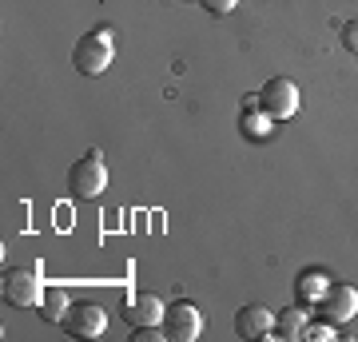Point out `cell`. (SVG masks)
<instances>
[{
  "mask_svg": "<svg viewBox=\"0 0 358 342\" xmlns=\"http://www.w3.org/2000/svg\"><path fill=\"white\" fill-rule=\"evenodd\" d=\"M60 327L72 334V339H100L108 330V311L100 303H72L68 315L60 318Z\"/></svg>",
  "mask_w": 358,
  "mask_h": 342,
  "instance_id": "cell-5",
  "label": "cell"
},
{
  "mask_svg": "<svg viewBox=\"0 0 358 342\" xmlns=\"http://www.w3.org/2000/svg\"><path fill=\"white\" fill-rule=\"evenodd\" d=\"M167 339L164 322H155V327H131V342H159Z\"/></svg>",
  "mask_w": 358,
  "mask_h": 342,
  "instance_id": "cell-13",
  "label": "cell"
},
{
  "mask_svg": "<svg viewBox=\"0 0 358 342\" xmlns=\"http://www.w3.org/2000/svg\"><path fill=\"white\" fill-rule=\"evenodd\" d=\"M112 28L100 24L92 28L88 36L76 40V48H72V64H76L80 76H103L108 72V64H112Z\"/></svg>",
  "mask_w": 358,
  "mask_h": 342,
  "instance_id": "cell-1",
  "label": "cell"
},
{
  "mask_svg": "<svg viewBox=\"0 0 358 342\" xmlns=\"http://www.w3.org/2000/svg\"><path fill=\"white\" fill-rule=\"evenodd\" d=\"M0 287H4V303H13V306H36L40 299H44L40 279L32 271H24V266H8L4 279H0Z\"/></svg>",
  "mask_w": 358,
  "mask_h": 342,
  "instance_id": "cell-6",
  "label": "cell"
},
{
  "mask_svg": "<svg viewBox=\"0 0 358 342\" xmlns=\"http://www.w3.org/2000/svg\"><path fill=\"white\" fill-rule=\"evenodd\" d=\"M103 187H108V164H103L100 148H92L84 159L72 164V171H68V191H72L76 199H96Z\"/></svg>",
  "mask_w": 358,
  "mask_h": 342,
  "instance_id": "cell-2",
  "label": "cell"
},
{
  "mask_svg": "<svg viewBox=\"0 0 358 342\" xmlns=\"http://www.w3.org/2000/svg\"><path fill=\"white\" fill-rule=\"evenodd\" d=\"M343 44H346V52L358 56V20H346L343 24Z\"/></svg>",
  "mask_w": 358,
  "mask_h": 342,
  "instance_id": "cell-15",
  "label": "cell"
},
{
  "mask_svg": "<svg viewBox=\"0 0 358 342\" xmlns=\"http://www.w3.org/2000/svg\"><path fill=\"white\" fill-rule=\"evenodd\" d=\"M199 4H203V8H207V13H211V16H227L231 8L239 4V0H199Z\"/></svg>",
  "mask_w": 358,
  "mask_h": 342,
  "instance_id": "cell-16",
  "label": "cell"
},
{
  "mask_svg": "<svg viewBox=\"0 0 358 342\" xmlns=\"http://www.w3.org/2000/svg\"><path fill=\"white\" fill-rule=\"evenodd\" d=\"M319 315L331 322H350L358 315V291L346 283H327V291L319 299Z\"/></svg>",
  "mask_w": 358,
  "mask_h": 342,
  "instance_id": "cell-7",
  "label": "cell"
},
{
  "mask_svg": "<svg viewBox=\"0 0 358 342\" xmlns=\"http://www.w3.org/2000/svg\"><path fill=\"white\" fill-rule=\"evenodd\" d=\"M307 327V311L303 306H287L282 315H275V339H299Z\"/></svg>",
  "mask_w": 358,
  "mask_h": 342,
  "instance_id": "cell-11",
  "label": "cell"
},
{
  "mask_svg": "<svg viewBox=\"0 0 358 342\" xmlns=\"http://www.w3.org/2000/svg\"><path fill=\"white\" fill-rule=\"evenodd\" d=\"M322 275H303V294H307V299H315V303H319L322 299Z\"/></svg>",
  "mask_w": 358,
  "mask_h": 342,
  "instance_id": "cell-14",
  "label": "cell"
},
{
  "mask_svg": "<svg viewBox=\"0 0 358 342\" xmlns=\"http://www.w3.org/2000/svg\"><path fill=\"white\" fill-rule=\"evenodd\" d=\"M164 315H167L164 299L152 294V291L131 294L128 303H124V318H128V327H155V322H164Z\"/></svg>",
  "mask_w": 358,
  "mask_h": 342,
  "instance_id": "cell-8",
  "label": "cell"
},
{
  "mask_svg": "<svg viewBox=\"0 0 358 342\" xmlns=\"http://www.w3.org/2000/svg\"><path fill=\"white\" fill-rule=\"evenodd\" d=\"M247 140H271V131H275V120H271L263 108H243V120H239Z\"/></svg>",
  "mask_w": 358,
  "mask_h": 342,
  "instance_id": "cell-10",
  "label": "cell"
},
{
  "mask_svg": "<svg viewBox=\"0 0 358 342\" xmlns=\"http://www.w3.org/2000/svg\"><path fill=\"white\" fill-rule=\"evenodd\" d=\"M203 311L195 303H187V299H179V303L167 306V315H164V330H167V339L171 342H195L199 339V330H203Z\"/></svg>",
  "mask_w": 358,
  "mask_h": 342,
  "instance_id": "cell-4",
  "label": "cell"
},
{
  "mask_svg": "<svg viewBox=\"0 0 358 342\" xmlns=\"http://www.w3.org/2000/svg\"><path fill=\"white\" fill-rule=\"evenodd\" d=\"M299 339H334V330L331 327H303Z\"/></svg>",
  "mask_w": 358,
  "mask_h": 342,
  "instance_id": "cell-17",
  "label": "cell"
},
{
  "mask_svg": "<svg viewBox=\"0 0 358 342\" xmlns=\"http://www.w3.org/2000/svg\"><path fill=\"white\" fill-rule=\"evenodd\" d=\"M259 108L279 124V120H291L294 112H299V84L287 76H275L267 80L263 88H259Z\"/></svg>",
  "mask_w": 358,
  "mask_h": 342,
  "instance_id": "cell-3",
  "label": "cell"
},
{
  "mask_svg": "<svg viewBox=\"0 0 358 342\" xmlns=\"http://www.w3.org/2000/svg\"><path fill=\"white\" fill-rule=\"evenodd\" d=\"M68 294L60 291V287H48L44 291V299H40V318H48V322H60V318L68 315Z\"/></svg>",
  "mask_w": 358,
  "mask_h": 342,
  "instance_id": "cell-12",
  "label": "cell"
},
{
  "mask_svg": "<svg viewBox=\"0 0 358 342\" xmlns=\"http://www.w3.org/2000/svg\"><path fill=\"white\" fill-rule=\"evenodd\" d=\"M235 334H239V339H267V334H275V315H271L263 303L239 306V315H235Z\"/></svg>",
  "mask_w": 358,
  "mask_h": 342,
  "instance_id": "cell-9",
  "label": "cell"
}]
</instances>
